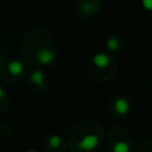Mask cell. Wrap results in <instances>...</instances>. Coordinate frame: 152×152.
<instances>
[{
    "mask_svg": "<svg viewBox=\"0 0 152 152\" xmlns=\"http://www.w3.org/2000/svg\"><path fill=\"white\" fill-rule=\"evenodd\" d=\"M142 6L146 10H152V0H142Z\"/></svg>",
    "mask_w": 152,
    "mask_h": 152,
    "instance_id": "obj_10",
    "label": "cell"
},
{
    "mask_svg": "<svg viewBox=\"0 0 152 152\" xmlns=\"http://www.w3.org/2000/svg\"><path fill=\"white\" fill-rule=\"evenodd\" d=\"M49 146L50 147H53V148H58L62 144V138L59 135H51L49 138Z\"/></svg>",
    "mask_w": 152,
    "mask_h": 152,
    "instance_id": "obj_7",
    "label": "cell"
},
{
    "mask_svg": "<svg viewBox=\"0 0 152 152\" xmlns=\"http://www.w3.org/2000/svg\"><path fill=\"white\" fill-rule=\"evenodd\" d=\"M113 152H129V145L126 141H118L112 147Z\"/></svg>",
    "mask_w": 152,
    "mask_h": 152,
    "instance_id": "obj_6",
    "label": "cell"
},
{
    "mask_svg": "<svg viewBox=\"0 0 152 152\" xmlns=\"http://www.w3.org/2000/svg\"><path fill=\"white\" fill-rule=\"evenodd\" d=\"M114 108H115V110H116L118 114L125 115V114L129 110V101H128L127 99L120 96V97H118V99L115 100V102H114Z\"/></svg>",
    "mask_w": 152,
    "mask_h": 152,
    "instance_id": "obj_3",
    "label": "cell"
},
{
    "mask_svg": "<svg viewBox=\"0 0 152 152\" xmlns=\"http://www.w3.org/2000/svg\"><path fill=\"white\" fill-rule=\"evenodd\" d=\"M100 144V137L95 133H88L82 137V139L77 142V147L83 152H91L97 148Z\"/></svg>",
    "mask_w": 152,
    "mask_h": 152,
    "instance_id": "obj_1",
    "label": "cell"
},
{
    "mask_svg": "<svg viewBox=\"0 0 152 152\" xmlns=\"http://www.w3.org/2000/svg\"><path fill=\"white\" fill-rule=\"evenodd\" d=\"M107 46H108L109 50H116V49L119 48V43H118L116 38H114V37L109 38V39L107 40Z\"/></svg>",
    "mask_w": 152,
    "mask_h": 152,
    "instance_id": "obj_9",
    "label": "cell"
},
{
    "mask_svg": "<svg viewBox=\"0 0 152 152\" xmlns=\"http://www.w3.org/2000/svg\"><path fill=\"white\" fill-rule=\"evenodd\" d=\"M43 78H44V75H43V72L40 70H34L31 74V80L37 84H42L43 83Z\"/></svg>",
    "mask_w": 152,
    "mask_h": 152,
    "instance_id": "obj_8",
    "label": "cell"
},
{
    "mask_svg": "<svg viewBox=\"0 0 152 152\" xmlns=\"http://www.w3.org/2000/svg\"><path fill=\"white\" fill-rule=\"evenodd\" d=\"M4 94H5V91H4V89L0 87V100L2 99V96H4Z\"/></svg>",
    "mask_w": 152,
    "mask_h": 152,
    "instance_id": "obj_11",
    "label": "cell"
},
{
    "mask_svg": "<svg viewBox=\"0 0 152 152\" xmlns=\"http://www.w3.org/2000/svg\"><path fill=\"white\" fill-rule=\"evenodd\" d=\"M93 63L99 68H106L109 64V56L104 52H97L93 57Z\"/></svg>",
    "mask_w": 152,
    "mask_h": 152,
    "instance_id": "obj_4",
    "label": "cell"
},
{
    "mask_svg": "<svg viewBox=\"0 0 152 152\" xmlns=\"http://www.w3.org/2000/svg\"><path fill=\"white\" fill-rule=\"evenodd\" d=\"M27 152H37V151H27Z\"/></svg>",
    "mask_w": 152,
    "mask_h": 152,
    "instance_id": "obj_12",
    "label": "cell"
},
{
    "mask_svg": "<svg viewBox=\"0 0 152 152\" xmlns=\"http://www.w3.org/2000/svg\"><path fill=\"white\" fill-rule=\"evenodd\" d=\"M55 58H56V52L51 49L42 48L37 51V59L43 64H50L55 61Z\"/></svg>",
    "mask_w": 152,
    "mask_h": 152,
    "instance_id": "obj_2",
    "label": "cell"
},
{
    "mask_svg": "<svg viewBox=\"0 0 152 152\" xmlns=\"http://www.w3.org/2000/svg\"><path fill=\"white\" fill-rule=\"evenodd\" d=\"M7 68H8L10 72H11L12 75H19V74L23 71V63H21L20 61L13 59V61H11V62L8 63Z\"/></svg>",
    "mask_w": 152,
    "mask_h": 152,
    "instance_id": "obj_5",
    "label": "cell"
}]
</instances>
